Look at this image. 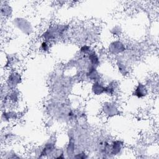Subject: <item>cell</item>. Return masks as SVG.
I'll list each match as a JSON object with an SVG mask.
<instances>
[{
    "label": "cell",
    "instance_id": "1",
    "mask_svg": "<svg viewBox=\"0 0 159 159\" xmlns=\"http://www.w3.org/2000/svg\"><path fill=\"white\" fill-rule=\"evenodd\" d=\"M102 112L107 117H113L118 115L119 110L116 104L111 101L105 102L102 105Z\"/></svg>",
    "mask_w": 159,
    "mask_h": 159
},
{
    "label": "cell",
    "instance_id": "2",
    "mask_svg": "<svg viewBox=\"0 0 159 159\" xmlns=\"http://www.w3.org/2000/svg\"><path fill=\"white\" fill-rule=\"evenodd\" d=\"M125 49L124 44L120 40H114L109 45V51L113 55H117L123 52Z\"/></svg>",
    "mask_w": 159,
    "mask_h": 159
},
{
    "label": "cell",
    "instance_id": "3",
    "mask_svg": "<svg viewBox=\"0 0 159 159\" xmlns=\"http://www.w3.org/2000/svg\"><path fill=\"white\" fill-rule=\"evenodd\" d=\"M7 85L9 87L14 88L21 82V76L17 72H12L9 75L7 78Z\"/></svg>",
    "mask_w": 159,
    "mask_h": 159
},
{
    "label": "cell",
    "instance_id": "4",
    "mask_svg": "<svg viewBox=\"0 0 159 159\" xmlns=\"http://www.w3.org/2000/svg\"><path fill=\"white\" fill-rule=\"evenodd\" d=\"M148 93V91L146 86L142 83H139L135 86L133 94L138 98H143L147 96Z\"/></svg>",
    "mask_w": 159,
    "mask_h": 159
},
{
    "label": "cell",
    "instance_id": "5",
    "mask_svg": "<svg viewBox=\"0 0 159 159\" xmlns=\"http://www.w3.org/2000/svg\"><path fill=\"white\" fill-rule=\"evenodd\" d=\"M105 86L100 81H97L93 82L91 86V91L92 93L96 96H100L102 94H104Z\"/></svg>",
    "mask_w": 159,
    "mask_h": 159
},
{
    "label": "cell",
    "instance_id": "6",
    "mask_svg": "<svg viewBox=\"0 0 159 159\" xmlns=\"http://www.w3.org/2000/svg\"><path fill=\"white\" fill-rule=\"evenodd\" d=\"M85 75H86V77L87 79L93 81V82L100 80H99L100 79L99 73L98 71L97 70L96 68H95V67H93V66L89 67L88 68V71L86 73Z\"/></svg>",
    "mask_w": 159,
    "mask_h": 159
},
{
    "label": "cell",
    "instance_id": "7",
    "mask_svg": "<svg viewBox=\"0 0 159 159\" xmlns=\"http://www.w3.org/2000/svg\"><path fill=\"white\" fill-rule=\"evenodd\" d=\"M123 142L120 140H116L112 142L110 145V153L112 155L119 154L123 148Z\"/></svg>",
    "mask_w": 159,
    "mask_h": 159
},
{
    "label": "cell",
    "instance_id": "8",
    "mask_svg": "<svg viewBox=\"0 0 159 159\" xmlns=\"http://www.w3.org/2000/svg\"><path fill=\"white\" fill-rule=\"evenodd\" d=\"M87 55H88V60L89 61V63L91 66L97 68L99 66L100 61H99V57L98 54L96 53V52L91 50Z\"/></svg>",
    "mask_w": 159,
    "mask_h": 159
},
{
    "label": "cell",
    "instance_id": "9",
    "mask_svg": "<svg viewBox=\"0 0 159 159\" xmlns=\"http://www.w3.org/2000/svg\"><path fill=\"white\" fill-rule=\"evenodd\" d=\"M116 89V84L114 81H112L109 83L107 86H105V91L104 94L108 96H112L115 93V90Z\"/></svg>",
    "mask_w": 159,
    "mask_h": 159
},
{
    "label": "cell",
    "instance_id": "10",
    "mask_svg": "<svg viewBox=\"0 0 159 159\" xmlns=\"http://www.w3.org/2000/svg\"><path fill=\"white\" fill-rule=\"evenodd\" d=\"M17 117V113L14 111H4L2 114V120H4V121H8L11 119H15V118Z\"/></svg>",
    "mask_w": 159,
    "mask_h": 159
},
{
    "label": "cell",
    "instance_id": "11",
    "mask_svg": "<svg viewBox=\"0 0 159 159\" xmlns=\"http://www.w3.org/2000/svg\"><path fill=\"white\" fill-rule=\"evenodd\" d=\"M4 6H1V12L2 16H9V15L11 14L12 9L11 7L8 4H4Z\"/></svg>",
    "mask_w": 159,
    "mask_h": 159
},
{
    "label": "cell",
    "instance_id": "12",
    "mask_svg": "<svg viewBox=\"0 0 159 159\" xmlns=\"http://www.w3.org/2000/svg\"><path fill=\"white\" fill-rule=\"evenodd\" d=\"M8 99H9V101H11L12 102H16L18 99H19V94L16 92V91H12L9 96L7 97Z\"/></svg>",
    "mask_w": 159,
    "mask_h": 159
},
{
    "label": "cell",
    "instance_id": "13",
    "mask_svg": "<svg viewBox=\"0 0 159 159\" xmlns=\"http://www.w3.org/2000/svg\"><path fill=\"white\" fill-rule=\"evenodd\" d=\"M91 51V47L87 45H84L81 47L80 49V52L81 53L84 55H88Z\"/></svg>",
    "mask_w": 159,
    "mask_h": 159
},
{
    "label": "cell",
    "instance_id": "14",
    "mask_svg": "<svg viewBox=\"0 0 159 159\" xmlns=\"http://www.w3.org/2000/svg\"><path fill=\"white\" fill-rule=\"evenodd\" d=\"M117 66H118V69L119 71H120V73L121 74H122V75H125L127 73V70L126 66L122 63H117Z\"/></svg>",
    "mask_w": 159,
    "mask_h": 159
},
{
    "label": "cell",
    "instance_id": "15",
    "mask_svg": "<svg viewBox=\"0 0 159 159\" xmlns=\"http://www.w3.org/2000/svg\"><path fill=\"white\" fill-rule=\"evenodd\" d=\"M40 49L41 50L46 52L49 50V45L47 41H43L40 44Z\"/></svg>",
    "mask_w": 159,
    "mask_h": 159
},
{
    "label": "cell",
    "instance_id": "16",
    "mask_svg": "<svg viewBox=\"0 0 159 159\" xmlns=\"http://www.w3.org/2000/svg\"><path fill=\"white\" fill-rule=\"evenodd\" d=\"M75 158H87L88 157L86 155L85 153L84 152H81V153H79L78 154H76V155L74 156Z\"/></svg>",
    "mask_w": 159,
    "mask_h": 159
}]
</instances>
